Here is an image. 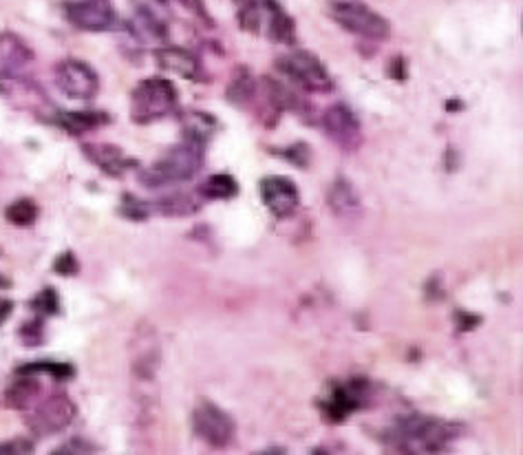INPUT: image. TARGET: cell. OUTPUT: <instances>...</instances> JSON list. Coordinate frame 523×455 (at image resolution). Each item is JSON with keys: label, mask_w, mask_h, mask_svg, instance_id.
<instances>
[{"label": "cell", "mask_w": 523, "mask_h": 455, "mask_svg": "<svg viewBox=\"0 0 523 455\" xmlns=\"http://www.w3.org/2000/svg\"><path fill=\"white\" fill-rule=\"evenodd\" d=\"M462 434V426L424 414H404L382 431L384 447L398 453H442Z\"/></svg>", "instance_id": "cell-1"}, {"label": "cell", "mask_w": 523, "mask_h": 455, "mask_svg": "<svg viewBox=\"0 0 523 455\" xmlns=\"http://www.w3.org/2000/svg\"><path fill=\"white\" fill-rule=\"evenodd\" d=\"M203 159H206V149L184 140L166 150L161 158H157L149 168L140 170L137 179L149 191L175 186V184L193 179L203 168Z\"/></svg>", "instance_id": "cell-2"}, {"label": "cell", "mask_w": 523, "mask_h": 455, "mask_svg": "<svg viewBox=\"0 0 523 455\" xmlns=\"http://www.w3.org/2000/svg\"><path fill=\"white\" fill-rule=\"evenodd\" d=\"M179 107L177 87L168 78H146L131 93V120L146 126L173 116Z\"/></svg>", "instance_id": "cell-3"}, {"label": "cell", "mask_w": 523, "mask_h": 455, "mask_svg": "<svg viewBox=\"0 0 523 455\" xmlns=\"http://www.w3.org/2000/svg\"><path fill=\"white\" fill-rule=\"evenodd\" d=\"M325 13L340 30L364 40L384 42L391 36V22L363 0H327Z\"/></svg>", "instance_id": "cell-4"}, {"label": "cell", "mask_w": 523, "mask_h": 455, "mask_svg": "<svg viewBox=\"0 0 523 455\" xmlns=\"http://www.w3.org/2000/svg\"><path fill=\"white\" fill-rule=\"evenodd\" d=\"M279 73L292 80L298 89L307 93H331L334 91V78L312 51H289L277 60Z\"/></svg>", "instance_id": "cell-5"}, {"label": "cell", "mask_w": 523, "mask_h": 455, "mask_svg": "<svg viewBox=\"0 0 523 455\" xmlns=\"http://www.w3.org/2000/svg\"><path fill=\"white\" fill-rule=\"evenodd\" d=\"M373 398V387L367 378H349V381L334 382L327 391L325 400L321 402V414L327 423H345L356 411L369 407Z\"/></svg>", "instance_id": "cell-6"}, {"label": "cell", "mask_w": 523, "mask_h": 455, "mask_svg": "<svg viewBox=\"0 0 523 455\" xmlns=\"http://www.w3.org/2000/svg\"><path fill=\"white\" fill-rule=\"evenodd\" d=\"M193 431L210 449H226L235 440L236 423L212 400H201L193 411Z\"/></svg>", "instance_id": "cell-7"}, {"label": "cell", "mask_w": 523, "mask_h": 455, "mask_svg": "<svg viewBox=\"0 0 523 455\" xmlns=\"http://www.w3.org/2000/svg\"><path fill=\"white\" fill-rule=\"evenodd\" d=\"M62 12L66 21L80 31L102 33L120 27L111 0H66Z\"/></svg>", "instance_id": "cell-8"}, {"label": "cell", "mask_w": 523, "mask_h": 455, "mask_svg": "<svg viewBox=\"0 0 523 455\" xmlns=\"http://www.w3.org/2000/svg\"><path fill=\"white\" fill-rule=\"evenodd\" d=\"M75 414H78L75 402L66 393H56V396L42 400L38 407H33L31 414L27 416V425L38 438H47V435L64 431L73 423Z\"/></svg>", "instance_id": "cell-9"}, {"label": "cell", "mask_w": 523, "mask_h": 455, "mask_svg": "<svg viewBox=\"0 0 523 455\" xmlns=\"http://www.w3.org/2000/svg\"><path fill=\"white\" fill-rule=\"evenodd\" d=\"M325 135L345 153H354L363 144V124L354 108L345 102H336L322 113Z\"/></svg>", "instance_id": "cell-10"}, {"label": "cell", "mask_w": 523, "mask_h": 455, "mask_svg": "<svg viewBox=\"0 0 523 455\" xmlns=\"http://www.w3.org/2000/svg\"><path fill=\"white\" fill-rule=\"evenodd\" d=\"M56 84L66 98L89 102L99 91V75L91 64L78 58H66L56 64Z\"/></svg>", "instance_id": "cell-11"}, {"label": "cell", "mask_w": 523, "mask_h": 455, "mask_svg": "<svg viewBox=\"0 0 523 455\" xmlns=\"http://www.w3.org/2000/svg\"><path fill=\"white\" fill-rule=\"evenodd\" d=\"M261 202L272 212L277 219H287L296 212L298 203H301V191L296 184L285 175H270L263 177L259 184Z\"/></svg>", "instance_id": "cell-12"}, {"label": "cell", "mask_w": 523, "mask_h": 455, "mask_svg": "<svg viewBox=\"0 0 523 455\" xmlns=\"http://www.w3.org/2000/svg\"><path fill=\"white\" fill-rule=\"evenodd\" d=\"M84 155H87L91 162L98 166L102 173H107L108 177H122L128 170L137 168L140 162L133 158H128L120 146L113 144H84L82 146Z\"/></svg>", "instance_id": "cell-13"}, {"label": "cell", "mask_w": 523, "mask_h": 455, "mask_svg": "<svg viewBox=\"0 0 523 455\" xmlns=\"http://www.w3.org/2000/svg\"><path fill=\"white\" fill-rule=\"evenodd\" d=\"M155 60L164 73H175L184 80H199V75H201L199 58L184 47H161L155 51Z\"/></svg>", "instance_id": "cell-14"}, {"label": "cell", "mask_w": 523, "mask_h": 455, "mask_svg": "<svg viewBox=\"0 0 523 455\" xmlns=\"http://www.w3.org/2000/svg\"><path fill=\"white\" fill-rule=\"evenodd\" d=\"M179 122H182L184 140L203 146V149H206L208 142L219 131V120L215 116H210L206 111H194V108L179 111Z\"/></svg>", "instance_id": "cell-15"}, {"label": "cell", "mask_w": 523, "mask_h": 455, "mask_svg": "<svg viewBox=\"0 0 523 455\" xmlns=\"http://www.w3.org/2000/svg\"><path fill=\"white\" fill-rule=\"evenodd\" d=\"M261 7H263V22H268L270 40L279 45H294L296 25H294V18L280 7L279 0H261Z\"/></svg>", "instance_id": "cell-16"}, {"label": "cell", "mask_w": 523, "mask_h": 455, "mask_svg": "<svg viewBox=\"0 0 523 455\" xmlns=\"http://www.w3.org/2000/svg\"><path fill=\"white\" fill-rule=\"evenodd\" d=\"M111 116L104 111H95V108H82V111H60L56 116V124L64 129L71 135H84V133L99 129V126L108 124Z\"/></svg>", "instance_id": "cell-17"}, {"label": "cell", "mask_w": 523, "mask_h": 455, "mask_svg": "<svg viewBox=\"0 0 523 455\" xmlns=\"http://www.w3.org/2000/svg\"><path fill=\"white\" fill-rule=\"evenodd\" d=\"M327 206L339 217L354 215V212L360 210V193L356 191V186L349 179L340 175V177L334 179L330 193H327Z\"/></svg>", "instance_id": "cell-18"}, {"label": "cell", "mask_w": 523, "mask_h": 455, "mask_svg": "<svg viewBox=\"0 0 523 455\" xmlns=\"http://www.w3.org/2000/svg\"><path fill=\"white\" fill-rule=\"evenodd\" d=\"M18 376L21 378H18L13 385H9L7 391H4V405H7L9 409L27 411L36 405L42 387L36 378L30 376V373H18Z\"/></svg>", "instance_id": "cell-19"}, {"label": "cell", "mask_w": 523, "mask_h": 455, "mask_svg": "<svg viewBox=\"0 0 523 455\" xmlns=\"http://www.w3.org/2000/svg\"><path fill=\"white\" fill-rule=\"evenodd\" d=\"M256 91H259V87H256V80L254 75L250 73V69H247L245 64L236 66L235 75H232L230 84H227L226 89L227 102L235 104V107L245 108L247 104L254 102Z\"/></svg>", "instance_id": "cell-20"}, {"label": "cell", "mask_w": 523, "mask_h": 455, "mask_svg": "<svg viewBox=\"0 0 523 455\" xmlns=\"http://www.w3.org/2000/svg\"><path fill=\"white\" fill-rule=\"evenodd\" d=\"M150 208L164 217H188L201 208V197H194V193H170L150 203Z\"/></svg>", "instance_id": "cell-21"}, {"label": "cell", "mask_w": 523, "mask_h": 455, "mask_svg": "<svg viewBox=\"0 0 523 455\" xmlns=\"http://www.w3.org/2000/svg\"><path fill=\"white\" fill-rule=\"evenodd\" d=\"M197 195L208 199V202H230L239 195V182L227 173H217L203 179L197 188Z\"/></svg>", "instance_id": "cell-22"}, {"label": "cell", "mask_w": 523, "mask_h": 455, "mask_svg": "<svg viewBox=\"0 0 523 455\" xmlns=\"http://www.w3.org/2000/svg\"><path fill=\"white\" fill-rule=\"evenodd\" d=\"M16 373H47L56 381H69L75 376V367L71 363H54V360H38V363H25L16 369Z\"/></svg>", "instance_id": "cell-23"}, {"label": "cell", "mask_w": 523, "mask_h": 455, "mask_svg": "<svg viewBox=\"0 0 523 455\" xmlns=\"http://www.w3.org/2000/svg\"><path fill=\"white\" fill-rule=\"evenodd\" d=\"M4 219L9 221V224L18 226V228H30L36 224L38 219V206L36 202H31V199H18V202H13L12 206L4 210Z\"/></svg>", "instance_id": "cell-24"}, {"label": "cell", "mask_w": 523, "mask_h": 455, "mask_svg": "<svg viewBox=\"0 0 523 455\" xmlns=\"http://www.w3.org/2000/svg\"><path fill=\"white\" fill-rule=\"evenodd\" d=\"M0 42H3V60H4V64L12 66V69H18V66L27 64L33 58L31 51L27 49V45L21 40V38L9 36V38H3Z\"/></svg>", "instance_id": "cell-25"}, {"label": "cell", "mask_w": 523, "mask_h": 455, "mask_svg": "<svg viewBox=\"0 0 523 455\" xmlns=\"http://www.w3.org/2000/svg\"><path fill=\"white\" fill-rule=\"evenodd\" d=\"M239 25L241 30L247 33H261L263 27V7H261V0H245L239 7Z\"/></svg>", "instance_id": "cell-26"}, {"label": "cell", "mask_w": 523, "mask_h": 455, "mask_svg": "<svg viewBox=\"0 0 523 455\" xmlns=\"http://www.w3.org/2000/svg\"><path fill=\"white\" fill-rule=\"evenodd\" d=\"M270 153L285 159L287 164L296 166V168H309V164H312V149L305 142H296V144H289L285 149H272Z\"/></svg>", "instance_id": "cell-27"}, {"label": "cell", "mask_w": 523, "mask_h": 455, "mask_svg": "<svg viewBox=\"0 0 523 455\" xmlns=\"http://www.w3.org/2000/svg\"><path fill=\"white\" fill-rule=\"evenodd\" d=\"M31 310L38 316H56L60 314V296L54 288H45L31 298Z\"/></svg>", "instance_id": "cell-28"}, {"label": "cell", "mask_w": 523, "mask_h": 455, "mask_svg": "<svg viewBox=\"0 0 523 455\" xmlns=\"http://www.w3.org/2000/svg\"><path fill=\"white\" fill-rule=\"evenodd\" d=\"M120 215L124 219H131V221H144L150 217V203L141 202V199H137L135 195H124L122 197V203H120Z\"/></svg>", "instance_id": "cell-29"}, {"label": "cell", "mask_w": 523, "mask_h": 455, "mask_svg": "<svg viewBox=\"0 0 523 455\" xmlns=\"http://www.w3.org/2000/svg\"><path fill=\"white\" fill-rule=\"evenodd\" d=\"M18 336H21V343L25 348H40L45 343V316H36V319L27 321L18 331Z\"/></svg>", "instance_id": "cell-30"}, {"label": "cell", "mask_w": 523, "mask_h": 455, "mask_svg": "<svg viewBox=\"0 0 523 455\" xmlns=\"http://www.w3.org/2000/svg\"><path fill=\"white\" fill-rule=\"evenodd\" d=\"M54 272L60 274V277H75L80 272V261L75 257L71 250H64V253L58 254L54 261Z\"/></svg>", "instance_id": "cell-31"}, {"label": "cell", "mask_w": 523, "mask_h": 455, "mask_svg": "<svg viewBox=\"0 0 523 455\" xmlns=\"http://www.w3.org/2000/svg\"><path fill=\"white\" fill-rule=\"evenodd\" d=\"M453 319H455V325H458L459 334H466V331H473V330H477L479 325H482V316L473 314V312L458 310V312H455Z\"/></svg>", "instance_id": "cell-32"}, {"label": "cell", "mask_w": 523, "mask_h": 455, "mask_svg": "<svg viewBox=\"0 0 523 455\" xmlns=\"http://www.w3.org/2000/svg\"><path fill=\"white\" fill-rule=\"evenodd\" d=\"M387 75L391 80H396V82H404V80L408 78V66H407V60H404V56H393V58L389 60Z\"/></svg>", "instance_id": "cell-33"}, {"label": "cell", "mask_w": 523, "mask_h": 455, "mask_svg": "<svg viewBox=\"0 0 523 455\" xmlns=\"http://www.w3.org/2000/svg\"><path fill=\"white\" fill-rule=\"evenodd\" d=\"M33 442L25 438L9 440V442H0V455H16V453H31Z\"/></svg>", "instance_id": "cell-34"}, {"label": "cell", "mask_w": 523, "mask_h": 455, "mask_svg": "<svg viewBox=\"0 0 523 455\" xmlns=\"http://www.w3.org/2000/svg\"><path fill=\"white\" fill-rule=\"evenodd\" d=\"M95 451H98V449H95L91 442H87V440L71 438L69 442H64V447L56 449L54 453H95Z\"/></svg>", "instance_id": "cell-35"}, {"label": "cell", "mask_w": 523, "mask_h": 455, "mask_svg": "<svg viewBox=\"0 0 523 455\" xmlns=\"http://www.w3.org/2000/svg\"><path fill=\"white\" fill-rule=\"evenodd\" d=\"M442 296H444V290H442L440 274H435V277L429 279V283H426V298H429V301H440Z\"/></svg>", "instance_id": "cell-36"}, {"label": "cell", "mask_w": 523, "mask_h": 455, "mask_svg": "<svg viewBox=\"0 0 523 455\" xmlns=\"http://www.w3.org/2000/svg\"><path fill=\"white\" fill-rule=\"evenodd\" d=\"M13 314V303L12 301H0V327L4 325V321Z\"/></svg>", "instance_id": "cell-37"}, {"label": "cell", "mask_w": 523, "mask_h": 455, "mask_svg": "<svg viewBox=\"0 0 523 455\" xmlns=\"http://www.w3.org/2000/svg\"><path fill=\"white\" fill-rule=\"evenodd\" d=\"M462 107L464 104L459 102V99H450V102H446V108H449V111H459Z\"/></svg>", "instance_id": "cell-38"}, {"label": "cell", "mask_w": 523, "mask_h": 455, "mask_svg": "<svg viewBox=\"0 0 523 455\" xmlns=\"http://www.w3.org/2000/svg\"><path fill=\"white\" fill-rule=\"evenodd\" d=\"M0 288H3V290H4V288H9V279L0 277Z\"/></svg>", "instance_id": "cell-39"}]
</instances>
